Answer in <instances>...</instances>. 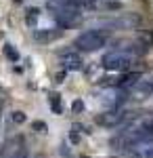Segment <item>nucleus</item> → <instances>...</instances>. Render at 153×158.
Segmentation results:
<instances>
[{"mask_svg":"<svg viewBox=\"0 0 153 158\" xmlns=\"http://www.w3.org/2000/svg\"><path fill=\"white\" fill-rule=\"evenodd\" d=\"M71 112H73V114H82L84 112V101L82 99H76V101L71 103Z\"/></svg>","mask_w":153,"mask_h":158,"instance_id":"12","label":"nucleus"},{"mask_svg":"<svg viewBox=\"0 0 153 158\" xmlns=\"http://www.w3.org/2000/svg\"><path fill=\"white\" fill-rule=\"evenodd\" d=\"M69 139L73 141V143H78V141H80V135L76 133V131H71V133H69Z\"/></svg>","mask_w":153,"mask_h":158,"instance_id":"15","label":"nucleus"},{"mask_svg":"<svg viewBox=\"0 0 153 158\" xmlns=\"http://www.w3.org/2000/svg\"><path fill=\"white\" fill-rule=\"evenodd\" d=\"M55 19L59 21V25H71L80 19V13L76 11L73 6H63V9L55 11Z\"/></svg>","mask_w":153,"mask_h":158,"instance_id":"4","label":"nucleus"},{"mask_svg":"<svg viewBox=\"0 0 153 158\" xmlns=\"http://www.w3.org/2000/svg\"><path fill=\"white\" fill-rule=\"evenodd\" d=\"M13 158H29V154H27V150H25V146H23V148H19V150H17V154H15Z\"/></svg>","mask_w":153,"mask_h":158,"instance_id":"14","label":"nucleus"},{"mask_svg":"<svg viewBox=\"0 0 153 158\" xmlns=\"http://www.w3.org/2000/svg\"><path fill=\"white\" fill-rule=\"evenodd\" d=\"M80 158H90V156H86V154H82V156H80Z\"/></svg>","mask_w":153,"mask_h":158,"instance_id":"18","label":"nucleus"},{"mask_svg":"<svg viewBox=\"0 0 153 158\" xmlns=\"http://www.w3.org/2000/svg\"><path fill=\"white\" fill-rule=\"evenodd\" d=\"M32 129H34L36 133H46V131H48V127L42 120H34V122H32Z\"/></svg>","mask_w":153,"mask_h":158,"instance_id":"11","label":"nucleus"},{"mask_svg":"<svg viewBox=\"0 0 153 158\" xmlns=\"http://www.w3.org/2000/svg\"><path fill=\"white\" fill-rule=\"evenodd\" d=\"M63 78H65V72H59V74H57V82H63Z\"/></svg>","mask_w":153,"mask_h":158,"instance_id":"17","label":"nucleus"},{"mask_svg":"<svg viewBox=\"0 0 153 158\" xmlns=\"http://www.w3.org/2000/svg\"><path fill=\"white\" fill-rule=\"evenodd\" d=\"M2 51H4V57H6L9 61H13V63H15V61H19V51L15 49L13 44H4Z\"/></svg>","mask_w":153,"mask_h":158,"instance_id":"8","label":"nucleus"},{"mask_svg":"<svg viewBox=\"0 0 153 158\" xmlns=\"http://www.w3.org/2000/svg\"><path fill=\"white\" fill-rule=\"evenodd\" d=\"M101 65L107 72H128L132 68V57L128 53H122V51H109L103 55Z\"/></svg>","mask_w":153,"mask_h":158,"instance_id":"2","label":"nucleus"},{"mask_svg":"<svg viewBox=\"0 0 153 158\" xmlns=\"http://www.w3.org/2000/svg\"><path fill=\"white\" fill-rule=\"evenodd\" d=\"M107 9H122L120 2H107Z\"/></svg>","mask_w":153,"mask_h":158,"instance_id":"16","label":"nucleus"},{"mask_svg":"<svg viewBox=\"0 0 153 158\" xmlns=\"http://www.w3.org/2000/svg\"><path fill=\"white\" fill-rule=\"evenodd\" d=\"M38 15H40V11H38L36 6H32V9H27V11H25V21H27V25L36 23V19H38Z\"/></svg>","mask_w":153,"mask_h":158,"instance_id":"10","label":"nucleus"},{"mask_svg":"<svg viewBox=\"0 0 153 158\" xmlns=\"http://www.w3.org/2000/svg\"><path fill=\"white\" fill-rule=\"evenodd\" d=\"M73 44L80 51H99L107 44V34L101 30H86L73 40Z\"/></svg>","mask_w":153,"mask_h":158,"instance_id":"1","label":"nucleus"},{"mask_svg":"<svg viewBox=\"0 0 153 158\" xmlns=\"http://www.w3.org/2000/svg\"><path fill=\"white\" fill-rule=\"evenodd\" d=\"M13 2H15V4H19V2H21V0H13Z\"/></svg>","mask_w":153,"mask_h":158,"instance_id":"19","label":"nucleus"},{"mask_svg":"<svg viewBox=\"0 0 153 158\" xmlns=\"http://www.w3.org/2000/svg\"><path fill=\"white\" fill-rule=\"evenodd\" d=\"M61 65L65 68V70H71V72H76V70H82L84 68V59L78 55V53H73V51H69V53H61Z\"/></svg>","mask_w":153,"mask_h":158,"instance_id":"6","label":"nucleus"},{"mask_svg":"<svg viewBox=\"0 0 153 158\" xmlns=\"http://www.w3.org/2000/svg\"><path fill=\"white\" fill-rule=\"evenodd\" d=\"M48 101H50V108H53L55 114H61V112H63V108H61V95H59V93H50V95H48Z\"/></svg>","mask_w":153,"mask_h":158,"instance_id":"9","label":"nucleus"},{"mask_svg":"<svg viewBox=\"0 0 153 158\" xmlns=\"http://www.w3.org/2000/svg\"><path fill=\"white\" fill-rule=\"evenodd\" d=\"M13 122L23 124V122H25V114H23V112H13Z\"/></svg>","mask_w":153,"mask_h":158,"instance_id":"13","label":"nucleus"},{"mask_svg":"<svg viewBox=\"0 0 153 158\" xmlns=\"http://www.w3.org/2000/svg\"><path fill=\"white\" fill-rule=\"evenodd\" d=\"M61 34V30H36L34 32V38L38 42H50Z\"/></svg>","mask_w":153,"mask_h":158,"instance_id":"7","label":"nucleus"},{"mask_svg":"<svg viewBox=\"0 0 153 158\" xmlns=\"http://www.w3.org/2000/svg\"><path fill=\"white\" fill-rule=\"evenodd\" d=\"M130 95H134V99H151L153 97V76L141 80L139 85L130 91Z\"/></svg>","mask_w":153,"mask_h":158,"instance_id":"5","label":"nucleus"},{"mask_svg":"<svg viewBox=\"0 0 153 158\" xmlns=\"http://www.w3.org/2000/svg\"><path fill=\"white\" fill-rule=\"evenodd\" d=\"M128 116L130 112H126V110H107L105 114L96 116V122L101 127H107V129H116V127H120V124H124L128 120Z\"/></svg>","mask_w":153,"mask_h":158,"instance_id":"3","label":"nucleus"}]
</instances>
